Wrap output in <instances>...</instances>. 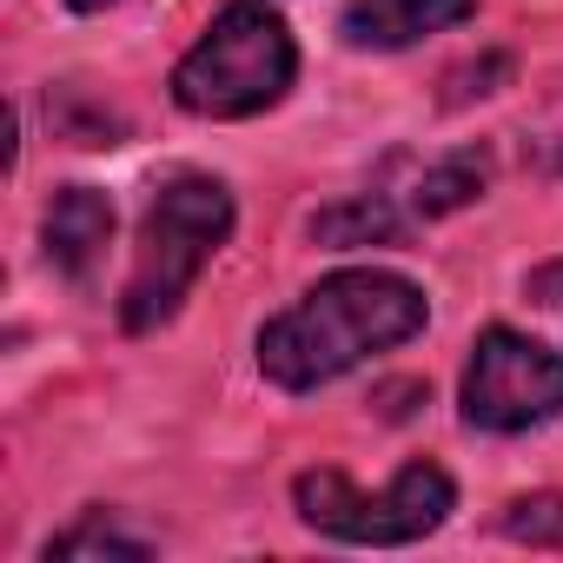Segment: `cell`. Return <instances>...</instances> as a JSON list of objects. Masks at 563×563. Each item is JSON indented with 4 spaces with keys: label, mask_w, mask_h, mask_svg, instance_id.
Instances as JSON below:
<instances>
[{
    "label": "cell",
    "mask_w": 563,
    "mask_h": 563,
    "mask_svg": "<svg viewBox=\"0 0 563 563\" xmlns=\"http://www.w3.org/2000/svg\"><path fill=\"white\" fill-rule=\"evenodd\" d=\"M299 47L265 0H225L199 47L173 67V100L199 120H252L286 100Z\"/></svg>",
    "instance_id": "obj_3"
},
{
    "label": "cell",
    "mask_w": 563,
    "mask_h": 563,
    "mask_svg": "<svg viewBox=\"0 0 563 563\" xmlns=\"http://www.w3.org/2000/svg\"><path fill=\"white\" fill-rule=\"evenodd\" d=\"M471 14H477V0H345L339 34L358 54H398L444 27H464Z\"/></svg>",
    "instance_id": "obj_6"
},
{
    "label": "cell",
    "mask_w": 563,
    "mask_h": 563,
    "mask_svg": "<svg viewBox=\"0 0 563 563\" xmlns=\"http://www.w3.org/2000/svg\"><path fill=\"white\" fill-rule=\"evenodd\" d=\"M292 504H299V517H306L319 537L391 550V543H418V537H431V530L451 517L457 490H451V477H444L438 464L411 457L378 497H365L345 471H306V477L292 484Z\"/></svg>",
    "instance_id": "obj_4"
},
{
    "label": "cell",
    "mask_w": 563,
    "mask_h": 563,
    "mask_svg": "<svg viewBox=\"0 0 563 563\" xmlns=\"http://www.w3.org/2000/svg\"><path fill=\"white\" fill-rule=\"evenodd\" d=\"M225 232H232V192L206 173H173L146 206L133 278L120 292V325L126 332L166 325L199 286V272L212 265V252L225 245Z\"/></svg>",
    "instance_id": "obj_2"
},
{
    "label": "cell",
    "mask_w": 563,
    "mask_h": 563,
    "mask_svg": "<svg viewBox=\"0 0 563 563\" xmlns=\"http://www.w3.org/2000/svg\"><path fill=\"white\" fill-rule=\"evenodd\" d=\"M556 166H563V153H556Z\"/></svg>",
    "instance_id": "obj_15"
},
{
    "label": "cell",
    "mask_w": 563,
    "mask_h": 563,
    "mask_svg": "<svg viewBox=\"0 0 563 563\" xmlns=\"http://www.w3.org/2000/svg\"><path fill=\"white\" fill-rule=\"evenodd\" d=\"M457 411H464L471 431H497V438L530 431V424H550L563 411V358L543 352L537 339L510 332V325H490L471 345Z\"/></svg>",
    "instance_id": "obj_5"
},
{
    "label": "cell",
    "mask_w": 563,
    "mask_h": 563,
    "mask_svg": "<svg viewBox=\"0 0 563 563\" xmlns=\"http://www.w3.org/2000/svg\"><path fill=\"white\" fill-rule=\"evenodd\" d=\"M47 120L74 140V146H120V133H126V120L120 113H107L93 93H80V87H54L47 93Z\"/></svg>",
    "instance_id": "obj_10"
},
{
    "label": "cell",
    "mask_w": 563,
    "mask_h": 563,
    "mask_svg": "<svg viewBox=\"0 0 563 563\" xmlns=\"http://www.w3.org/2000/svg\"><path fill=\"white\" fill-rule=\"evenodd\" d=\"M153 543L146 537H126L120 523H107V510H93V517H80L74 530H60L54 543H47V563L60 556V563H140Z\"/></svg>",
    "instance_id": "obj_8"
},
{
    "label": "cell",
    "mask_w": 563,
    "mask_h": 563,
    "mask_svg": "<svg viewBox=\"0 0 563 563\" xmlns=\"http://www.w3.org/2000/svg\"><path fill=\"white\" fill-rule=\"evenodd\" d=\"M405 232V219L378 199V192H365V199H345V206H332V212H319L312 219V239H325V245H391Z\"/></svg>",
    "instance_id": "obj_9"
},
{
    "label": "cell",
    "mask_w": 563,
    "mask_h": 563,
    "mask_svg": "<svg viewBox=\"0 0 563 563\" xmlns=\"http://www.w3.org/2000/svg\"><path fill=\"white\" fill-rule=\"evenodd\" d=\"M504 537H517V543H556L563 550V497L537 490V497L504 504Z\"/></svg>",
    "instance_id": "obj_12"
},
{
    "label": "cell",
    "mask_w": 563,
    "mask_h": 563,
    "mask_svg": "<svg viewBox=\"0 0 563 563\" xmlns=\"http://www.w3.org/2000/svg\"><path fill=\"white\" fill-rule=\"evenodd\" d=\"M484 192V159L477 153H457V159H438L424 179H418V212L438 219V212H457Z\"/></svg>",
    "instance_id": "obj_11"
},
{
    "label": "cell",
    "mask_w": 563,
    "mask_h": 563,
    "mask_svg": "<svg viewBox=\"0 0 563 563\" xmlns=\"http://www.w3.org/2000/svg\"><path fill=\"white\" fill-rule=\"evenodd\" d=\"M41 239H47V265H54L60 278H93V265H100L107 245H113V199H107L100 186H67V192H54Z\"/></svg>",
    "instance_id": "obj_7"
},
{
    "label": "cell",
    "mask_w": 563,
    "mask_h": 563,
    "mask_svg": "<svg viewBox=\"0 0 563 563\" xmlns=\"http://www.w3.org/2000/svg\"><path fill=\"white\" fill-rule=\"evenodd\" d=\"M424 292L398 272H332L258 332V372L278 391H319L358 372L372 352H391L424 332Z\"/></svg>",
    "instance_id": "obj_1"
},
{
    "label": "cell",
    "mask_w": 563,
    "mask_h": 563,
    "mask_svg": "<svg viewBox=\"0 0 563 563\" xmlns=\"http://www.w3.org/2000/svg\"><path fill=\"white\" fill-rule=\"evenodd\" d=\"M537 292H556V299H550V306H563V265H550V272H543V278H537Z\"/></svg>",
    "instance_id": "obj_13"
},
{
    "label": "cell",
    "mask_w": 563,
    "mask_h": 563,
    "mask_svg": "<svg viewBox=\"0 0 563 563\" xmlns=\"http://www.w3.org/2000/svg\"><path fill=\"white\" fill-rule=\"evenodd\" d=\"M74 14H100V8H113V0H67Z\"/></svg>",
    "instance_id": "obj_14"
}]
</instances>
